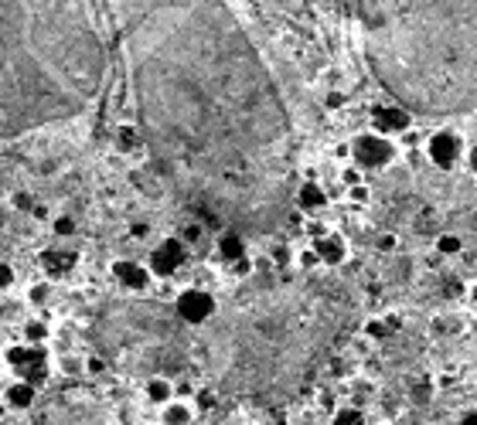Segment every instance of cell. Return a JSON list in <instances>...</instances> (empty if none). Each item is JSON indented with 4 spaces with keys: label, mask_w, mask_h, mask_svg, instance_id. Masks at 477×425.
Masks as SVG:
<instances>
[{
    "label": "cell",
    "mask_w": 477,
    "mask_h": 425,
    "mask_svg": "<svg viewBox=\"0 0 477 425\" xmlns=\"http://www.w3.org/2000/svg\"><path fill=\"white\" fill-rule=\"evenodd\" d=\"M31 218H34V221H51V211H48L45 204H34V208H31Z\"/></svg>",
    "instance_id": "cell-34"
},
{
    "label": "cell",
    "mask_w": 477,
    "mask_h": 425,
    "mask_svg": "<svg viewBox=\"0 0 477 425\" xmlns=\"http://www.w3.org/2000/svg\"><path fill=\"white\" fill-rule=\"evenodd\" d=\"M147 398H150L154 405L164 409L170 398H174V384H170L168 378H150V381H147Z\"/></svg>",
    "instance_id": "cell-19"
},
{
    "label": "cell",
    "mask_w": 477,
    "mask_h": 425,
    "mask_svg": "<svg viewBox=\"0 0 477 425\" xmlns=\"http://www.w3.org/2000/svg\"><path fill=\"white\" fill-rule=\"evenodd\" d=\"M48 293H51V286H48V283H38V286H31V293H28V296H31V303H45Z\"/></svg>",
    "instance_id": "cell-28"
},
{
    "label": "cell",
    "mask_w": 477,
    "mask_h": 425,
    "mask_svg": "<svg viewBox=\"0 0 477 425\" xmlns=\"http://www.w3.org/2000/svg\"><path fill=\"white\" fill-rule=\"evenodd\" d=\"M297 262H300V269H304V273H310V269H317V266H321V258H317V252H314V248H304Z\"/></svg>",
    "instance_id": "cell-27"
},
{
    "label": "cell",
    "mask_w": 477,
    "mask_h": 425,
    "mask_svg": "<svg viewBox=\"0 0 477 425\" xmlns=\"http://www.w3.org/2000/svg\"><path fill=\"white\" fill-rule=\"evenodd\" d=\"M113 276H116V283L130 293H143V289L150 286V269L147 266H140L133 258H116L113 262Z\"/></svg>",
    "instance_id": "cell-9"
},
{
    "label": "cell",
    "mask_w": 477,
    "mask_h": 425,
    "mask_svg": "<svg viewBox=\"0 0 477 425\" xmlns=\"http://www.w3.org/2000/svg\"><path fill=\"white\" fill-rule=\"evenodd\" d=\"M426 153H430V160L436 167H453L457 164V153H461V143H457V133H450V130H440V133H433L430 143H426Z\"/></svg>",
    "instance_id": "cell-11"
},
{
    "label": "cell",
    "mask_w": 477,
    "mask_h": 425,
    "mask_svg": "<svg viewBox=\"0 0 477 425\" xmlns=\"http://www.w3.org/2000/svg\"><path fill=\"white\" fill-rule=\"evenodd\" d=\"M7 364L17 371L21 381H31L34 388L48 378V357L41 344H17V347L7 350Z\"/></svg>",
    "instance_id": "cell-6"
},
{
    "label": "cell",
    "mask_w": 477,
    "mask_h": 425,
    "mask_svg": "<svg viewBox=\"0 0 477 425\" xmlns=\"http://www.w3.org/2000/svg\"><path fill=\"white\" fill-rule=\"evenodd\" d=\"M78 262V252H62V248H48L45 256H41V266H45V273L51 276H65V273H72V266Z\"/></svg>",
    "instance_id": "cell-16"
},
{
    "label": "cell",
    "mask_w": 477,
    "mask_h": 425,
    "mask_svg": "<svg viewBox=\"0 0 477 425\" xmlns=\"http://www.w3.org/2000/svg\"><path fill=\"white\" fill-rule=\"evenodd\" d=\"M352 317V296L334 279H260L218 317L208 344L215 384L256 402L297 395Z\"/></svg>",
    "instance_id": "cell-2"
},
{
    "label": "cell",
    "mask_w": 477,
    "mask_h": 425,
    "mask_svg": "<svg viewBox=\"0 0 477 425\" xmlns=\"http://www.w3.org/2000/svg\"><path fill=\"white\" fill-rule=\"evenodd\" d=\"M331 425H365V411L354 409V405L338 409V411H334V419H331Z\"/></svg>",
    "instance_id": "cell-20"
},
{
    "label": "cell",
    "mask_w": 477,
    "mask_h": 425,
    "mask_svg": "<svg viewBox=\"0 0 477 425\" xmlns=\"http://www.w3.org/2000/svg\"><path fill=\"white\" fill-rule=\"evenodd\" d=\"M471 300H474V303H477V286H474V289H471Z\"/></svg>",
    "instance_id": "cell-38"
},
{
    "label": "cell",
    "mask_w": 477,
    "mask_h": 425,
    "mask_svg": "<svg viewBox=\"0 0 477 425\" xmlns=\"http://www.w3.org/2000/svg\"><path fill=\"white\" fill-rule=\"evenodd\" d=\"M212 405H215V392H208V388L198 392V409H212Z\"/></svg>",
    "instance_id": "cell-33"
},
{
    "label": "cell",
    "mask_w": 477,
    "mask_h": 425,
    "mask_svg": "<svg viewBox=\"0 0 477 425\" xmlns=\"http://www.w3.org/2000/svg\"><path fill=\"white\" fill-rule=\"evenodd\" d=\"M461 425H477V409H471L467 415L461 419Z\"/></svg>",
    "instance_id": "cell-36"
},
{
    "label": "cell",
    "mask_w": 477,
    "mask_h": 425,
    "mask_svg": "<svg viewBox=\"0 0 477 425\" xmlns=\"http://www.w3.org/2000/svg\"><path fill=\"white\" fill-rule=\"evenodd\" d=\"M130 99L160 184L201 225L277 231L297 133L277 78L225 0H116Z\"/></svg>",
    "instance_id": "cell-1"
},
{
    "label": "cell",
    "mask_w": 477,
    "mask_h": 425,
    "mask_svg": "<svg viewBox=\"0 0 477 425\" xmlns=\"http://www.w3.org/2000/svg\"><path fill=\"white\" fill-rule=\"evenodd\" d=\"M310 248L317 252L321 266H341V262L348 258V245H344V238H341V235H331V231H324Z\"/></svg>",
    "instance_id": "cell-12"
},
{
    "label": "cell",
    "mask_w": 477,
    "mask_h": 425,
    "mask_svg": "<svg viewBox=\"0 0 477 425\" xmlns=\"http://www.w3.org/2000/svg\"><path fill=\"white\" fill-rule=\"evenodd\" d=\"M341 177H344V184H348V187H354V184H361V174H358V167H348L344 174H341Z\"/></svg>",
    "instance_id": "cell-35"
},
{
    "label": "cell",
    "mask_w": 477,
    "mask_h": 425,
    "mask_svg": "<svg viewBox=\"0 0 477 425\" xmlns=\"http://www.w3.org/2000/svg\"><path fill=\"white\" fill-rule=\"evenodd\" d=\"M174 310H178V320L188 323V327H205V323L218 313L215 296L205 293V289H185V293L174 300Z\"/></svg>",
    "instance_id": "cell-7"
},
{
    "label": "cell",
    "mask_w": 477,
    "mask_h": 425,
    "mask_svg": "<svg viewBox=\"0 0 477 425\" xmlns=\"http://www.w3.org/2000/svg\"><path fill=\"white\" fill-rule=\"evenodd\" d=\"M4 411H7V405H4V402H0V419H4Z\"/></svg>",
    "instance_id": "cell-39"
},
{
    "label": "cell",
    "mask_w": 477,
    "mask_h": 425,
    "mask_svg": "<svg viewBox=\"0 0 477 425\" xmlns=\"http://www.w3.org/2000/svg\"><path fill=\"white\" fill-rule=\"evenodd\" d=\"M48 337V327L41 320H31V323H24V344H41Z\"/></svg>",
    "instance_id": "cell-22"
},
{
    "label": "cell",
    "mask_w": 477,
    "mask_h": 425,
    "mask_svg": "<svg viewBox=\"0 0 477 425\" xmlns=\"http://www.w3.org/2000/svg\"><path fill=\"white\" fill-rule=\"evenodd\" d=\"M191 415H195V409L185 405V402H174V398H170L168 405H164V411H160L164 425H188L191 422Z\"/></svg>",
    "instance_id": "cell-18"
},
{
    "label": "cell",
    "mask_w": 477,
    "mask_h": 425,
    "mask_svg": "<svg viewBox=\"0 0 477 425\" xmlns=\"http://www.w3.org/2000/svg\"><path fill=\"white\" fill-rule=\"evenodd\" d=\"M430 398H433V384L430 381H419L413 388V402L416 405H430Z\"/></svg>",
    "instance_id": "cell-26"
},
{
    "label": "cell",
    "mask_w": 477,
    "mask_h": 425,
    "mask_svg": "<svg viewBox=\"0 0 477 425\" xmlns=\"http://www.w3.org/2000/svg\"><path fill=\"white\" fill-rule=\"evenodd\" d=\"M34 398H38V388H34L31 381H14L7 392H4V405L7 409H31L34 405Z\"/></svg>",
    "instance_id": "cell-15"
},
{
    "label": "cell",
    "mask_w": 477,
    "mask_h": 425,
    "mask_svg": "<svg viewBox=\"0 0 477 425\" xmlns=\"http://www.w3.org/2000/svg\"><path fill=\"white\" fill-rule=\"evenodd\" d=\"M471 170L477 174V147H471Z\"/></svg>",
    "instance_id": "cell-37"
},
{
    "label": "cell",
    "mask_w": 477,
    "mask_h": 425,
    "mask_svg": "<svg viewBox=\"0 0 477 425\" xmlns=\"http://www.w3.org/2000/svg\"><path fill=\"white\" fill-rule=\"evenodd\" d=\"M293 204H297V208H304V211H321L324 204H327V194H324V187H321V184L304 181V184H297V194H293Z\"/></svg>",
    "instance_id": "cell-14"
},
{
    "label": "cell",
    "mask_w": 477,
    "mask_h": 425,
    "mask_svg": "<svg viewBox=\"0 0 477 425\" xmlns=\"http://www.w3.org/2000/svg\"><path fill=\"white\" fill-rule=\"evenodd\" d=\"M185 258H188V245L181 242V238H164V242L150 252V266H147V269H150V276L168 279V276H174L185 266Z\"/></svg>",
    "instance_id": "cell-8"
},
{
    "label": "cell",
    "mask_w": 477,
    "mask_h": 425,
    "mask_svg": "<svg viewBox=\"0 0 477 425\" xmlns=\"http://www.w3.org/2000/svg\"><path fill=\"white\" fill-rule=\"evenodd\" d=\"M11 283H14V269H11L7 262H0V293L11 289Z\"/></svg>",
    "instance_id": "cell-29"
},
{
    "label": "cell",
    "mask_w": 477,
    "mask_h": 425,
    "mask_svg": "<svg viewBox=\"0 0 477 425\" xmlns=\"http://www.w3.org/2000/svg\"><path fill=\"white\" fill-rule=\"evenodd\" d=\"M218 256L222 262H239V258L246 256V235L242 231H232V228H222V235H218Z\"/></svg>",
    "instance_id": "cell-13"
},
{
    "label": "cell",
    "mask_w": 477,
    "mask_h": 425,
    "mask_svg": "<svg viewBox=\"0 0 477 425\" xmlns=\"http://www.w3.org/2000/svg\"><path fill=\"white\" fill-rule=\"evenodd\" d=\"M436 252H440V256H457V252H461V238H457V235H440V238H436Z\"/></svg>",
    "instance_id": "cell-24"
},
{
    "label": "cell",
    "mask_w": 477,
    "mask_h": 425,
    "mask_svg": "<svg viewBox=\"0 0 477 425\" xmlns=\"http://www.w3.org/2000/svg\"><path fill=\"white\" fill-rule=\"evenodd\" d=\"M369 72L409 116L477 109V0H358Z\"/></svg>",
    "instance_id": "cell-4"
},
{
    "label": "cell",
    "mask_w": 477,
    "mask_h": 425,
    "mask_svg": "<svg viewBox=\"0 0 477 425\" xmlns=\"http://www.w3.org/2000/svg\"><path fill=\"white\" fill-rule=\"evenodd\" d=\"M375 248H379V252H392V248H396V235H379V238H375Z\"/></svg>",
    "instance_id": "cell-31"
},
{
    "label": "cell",
    "mask_w": 477,
    "mask_h": 425,
    "mask_svg": "<svg viewBox=\"0 0 477 425\" xmlns=\"http://www.w3.org/2000/svg\"><path fill=\"white\" fill-rule=\"evenodd\" d=\"M51 231L58 238H72V235H78V221L68 218V214H58V218H51Z\"/></svg>",
    "instance_id": "cell-21"
},
{
    "label": "cell",
    "mask_w": 477,
    "mask_h": 425,
    "mask_svg": "<svg viewBox=\"0 0 477 425\" xmlns=\"http://www.w3.org/2000/svg\"><path fill=\"white\" fill-rule=\"evenodd\" d=\"M389 334H392V330H389L385 320H369V323H365V337H371V340H385Z\"/></svg>",
    "instance_id": "cell-25"
},
{
    "label": "cell",
    "mask_w": 477,
    "mask_h": 425,
    "mask_svg": "<svg viewBox=\"0 0 477 425\" xmlns=\"http://www.w3.org/2000/svg\"><path fill=\"white\" fill-rule=\"evenodd\" d=\"M116 150L120 153H133V150H143V140H140V130L133 122H123L116 130Z\"/></svg>",
    "instance_id": "cell-17"
},
{
    "label": "cell",
    "mask_w": 477,
    "mask_h": 425,
    "mask_svg": "<svg viewBox=\"0 0 477 425\" xmlns=\"http://www.w3.org/2000/svg\"><path fill=\"white\" fill-rule=\"evenodd\" d=\"M11 204H14L17 211H31L34 204H31V194H14V198H11Z\"/></svg>",
    "instance_id": "cell-30"
},
{
    "label": "cell",
    "mask_w": 477,
    "mask_h": 425,
    "mask_svg": "<svg viewBox=\"0 0 477 425\" xmlns=\"http://www.w3.org/2000/svg\"><path fill=\"white\" fill-rule=\"evenodd\" d=\"M348 194H352V201H361V204H365V201H369V187H365V184H354V187H348Z\"/></svg>",
    "instance_id": "cell-32"
},
{
    "label": "cell",
    "mask_w": 477,
    "mask_h": 425,
    "mask_svg": "<svg viewBox=\"0 0 477 425\" xmlns=\"http://www.w3.org/2000/svg\"><path fill=\"white\" fill-rule=\"evenodd\" d=\"M371 122H375V133L382 137H392V133H406L413 116L402 106H375L371 109Z\"/></svg>",
    "instance_id": "cell-10"
},
{
    "label": "cell",
    "mask_w": 477,
    "mask_h": 425,
    "mask_svg": "<svg viewBox=\"0 0 477 425\" xmlns=\"http://www.w3.org/2000/svg\"><path fill=\"white\" fill-rule=\"evenodd\" d=\"M106 72L89 0H0V140L82 116Z\"/></svg>",
    "instance_id": "cell-3"
},
{
    "label": "cell",
    "mask_w": 477,
    "mask_h": 425,
    "mask_svg": "<svg viewBox=\"0 0 477 425\" xmlns=\"http://www.w3.org/2000/svg\"><path fill=\"white\" fill-rule=\"evenodd\" d=\"M201 235H205V225H201L198 218H191V221L181 228V242H185V245H195Z\"/></svg>",
    "instance_id": "cell-23"
},
{
    "label": "cell",
    "mask_w": 477,
    "mask_h": 425,
    "mask_svg": "<svg viewBox=\"0 0 477 425\" xmlns=\"http://www.w3.org/2000/svg\"><path fill=\"white\" fill-rule=\"evenodd\" d=\"M352 157L361 170H382L392 164L396 147H392L382 133H361V137H354V143H352Z\"/></svg>",
    "instance_id": "cell-5"
}]
</instances>
